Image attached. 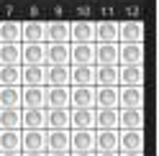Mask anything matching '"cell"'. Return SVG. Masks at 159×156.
<instances>
[{"label": "cell", "instance_id": "obj_1", "mask_svg": "<svg viewBox=\"0 0 159 156\" xmlns=\"http://www.w3.org/2000/svg\"><path fill=\"white\" fill-rule=\"evenodd\" d=\"M69 44H95V21H72L69 23Z\"/></svg>", "mask_w": 159, "mask_h": 156}, {"label": "cell", "instance_id": "obj_2", "mask_svg": "<svg viewBox=\"0 0 159 156\" xmlns=\"http://www.w3.org/2000/svg\"><path fill=\"white\" fill-rule=\"evenodd\" d=\"M69 87H95V64H69Z\"/></svg>", "mask_w": 159, "mask_h": 156}, {"label": "cell", "instance_id": "obj_3", "mask_svg": "<svg viewBox=\"0 0 159 156\" xmlns=\"http://www.w3.org/2000/svg\"><path fill=\"white\" fill-rule=\"evenodd\" d=\"M69 131H95V108H69Z\"/></svg>", "mask_w": 159, "mask_h": 156}, {"label": "cell", "instance_id": "obj_4", "mask_svg": "<svg viewBox=\"0 0 159 156\" xmlns=\"http://www.w3.org/2000/svg\"><path fill=\"white\" fill-rule=\"evenodd\" d=\"M144 64H118V87H141Z\"/></svg>", "mask_w": 159, "mask_h": 156}, {"label": "cell", "instance_id": "obj_5", "mask_svg": "<svg viewBox=\"0 0 159 156\" xmlns=\"http://www.w3.org/2000/svg\"><path fill=\"white\" fill-rule=\"evenodd\" d=\"M44 44H69V21H44Z\"/></svg>", "mask_w": 159, "mask_h": 156}, {"label": "cell", "instance_id": "obj_6", "mask_svg": "<svg viewBox=\"0 0 159 156\" xmlns=\"http://www.w3.org/2000/svg\"><path fill=\"white\" fill-rule=\"evenodd\" d=\"M144 110L141 108H118V131H141Z\"/></svg>", "mask_w": 159, "mask_h": 156}, {"label": "cell", "instance_id": "obj_7", "mask_svg": "<svg viewBox=\"0 0 159 156\" xmlns=\"http://www.w3.org/2000/svg\"><path fill=\"white\" fill-rule=\"evenodd\" d=\"M46 67L44 64H21V87H44Z\"/></svg>", "mask_w": 159, "mask_h": 156}, {"label": "cell", "instance_id": "obj_8", "mask_svg": "<svg viewBox=\"0 0 159 156\" xmlns=\"http://www.w3.org/2000/svg\"><path fill=\"white\" fill-rule=\"evenodd\" d=\"M144 23L141 21H121L118 23V44H141Z\"/></svg>", "mask_w": 159, "mask_h": 156}, {"label": "cell", "instance_id": "obj_9", "mask_svg": "<svg viewBox=\"0 0 159 156\" xmlns=\"http://www.w3.org/2000/svg\"><path fill=\"white\" fill-rule=\"evenodd\" d=\"M46 110L44 108H21V131H44Z\"/></svg>", "mask_w": 159, "mask_h": 156}, {"label": "cell", "instance_id": "obj_10", "mask_svg": "<svg viewBox=\"0 0 159 156\" xmlns=\"http://www.w3.org/2000/svg\"><path fill=\"white\" fill-rule=\"evenodd\" d=\"M44 108L46 110L69 108V87H44Z\"/></svg>", "mask_w": 159, "mask_h": 156}, {"label": "cell", "instance_id": "obj_11", "mask_svg": "<svg viewBox=\"0 0 159 156\" xmlns=\"http://www.w3.org/2000/svg\"><path fill=\"white\" fill-rule=\"evenodd\" d=\"M46 154H69V131H46Z\"/></svg>", "mask_w": 159, "mask_h": 156}, {"label": "cell", "instance_id": "obj_12", "mask_svg": "<svg viewBox=\"0 0 159 156\" xmlns=\"http://www.w3.org/2000/svg\"><path fill=\"white\" fill-rule=\"evenodd\" d=\"M95 151V131H69V154Z\"/></svg>", "mask_w": 159, "mask_h": 156}, {"label": "cell", "instance_id": "obj_13", "mask_svg": "<svg viewBox=\"0 0 159 156\" xmlns=\"http://www.w3.org/2000/svg\"><path fill=\"white\" fill-rule=\"evenodd\" d=\"M46 87H69V64H44Z\"/></svg>", "mask_w": 159, "mask_h": 156}, {"label": "cell", "instance_id": "obj_14", "mask_svg": "<svg viewBox=\"0 0 159 156\" xmlns=\"http://www.w3.org/2000/svg\"><path fill=\"white\" fill-rule=\"evenodd\" d=\"M69 108H95V87H69Z\"/></svg>", "mask_w": 159, "mask_h": 156}, {"label": "cell", "instance_id": "obj_15", "mask_svg": "<svg viewBox=\"0 0 159 156\" xmlns=\"http://www.w3.org/2000/svg\"><path fill=\"white\" fill-rule=\"evenodd\" d=\"M69 64H95V44H69Z\"/></svg>", "mask_w": 159, "mask_h": 156}, {"label": "cell", "instance_id": "obj_16", "mask_svg": "<svg viewBox=\"0 0 159 156\" xmlns=\"http://www.w3.org/2000/svg\"><path fill=\"white\" fill-rule=\"evenodd\" d=\"M95 87H118V64H95Z\"/></svg>", "mask_w": 159, "mask_h": 156}, {"label": "cell", "instance_id": "obj_17", "mask_svg": "<svg viewBox=\"0 0 159 156\" xmlns=\"http://www.w3.org/2000/svg\"><path fill=\"white\" fill-rule=\"evenodd\" d=\"M95 131H118V108H95Z\"/></svg>", "mask_w": 159, "mask_h": 156}, {"label": "cell", "instance_id": "obj_18", "mask_svg": "<svg viewBox=\"0 0 159 156\" xmlns=\"http://www.w3.org/2000/svg\"><path fill=\"white\" fill-rule=\"evenodd\" d=\"M144 90L141 87H118V108H141Z\"/></svg>", "mask_w": 159, "mask_h": 156}, {"label": "cell", "instance_id": "obj_19", "mask_svg": "<svg viewBox=\"0 0 159 156\" xmlns=\"http://www.w3.org/2000/svg\"><path fill=\"white\" fill-rule=\"evenodd\" d=\"M144 44H118V64H141Z\"/></svg>", "mask_w": 159, "mask_h": 156}, {"label": "cell", "instance_id": "obj_20", "mask_svg": "<svg viewBox=\"0 0 159 156\" xmlns=\"http://www.w3.org/2000/svg\"><path fill=\"white\" fill-rule=\"evenodd\" d=\"M144 131H118V151H141Z\"/></svg>", "mask_w": 159, "mask_h": 156}, {"label": "cell", "instance_id": "obj_21", "mask_svg": "<svg viewBox=\"0 0 159 156\" xmlns=\"http://www.w3.org/2000/svg\"><path fill=\"white\" fill-rule=\"evenodd\" d=\"M95 44H118V21H98Z\"/></svg>", "mask_w": 159, "mask_h": 156}, {"label": "cell", "instance_id": "obj_22", "mask_svg": "<svg viewBox=\"0 0 159 156\" xmlns=\"http://www.w3.org/2000/svg\"><path fill=\"white\" fill-rule=\"evenodd\" d=\"M21 64H46V44H21Z\"/></svg>", "mask_w": 159, "mask_h": 156}, {"label": "cell", "instance_id": "obj_23", "mask_svg": "<svg viewBox=\"0 0 159 156\" xmlns=\"http://www.w3.org/2000/svg\"><path fill=\"white\" fill-rule=\"evenodd\" d=\"M21 44H44V21L21 23Z\"/></svg>", "mask_w": 159, "mask_h": 156}, {"label": "cell", "instance_id": "obj_24", "mask_svg": "<svg viewBox=\"0 0 159 156\" xmlns=\"http://www.w3.org/2000/svg\"><path fill=\"white\" fill-rule=\"evenodd\" d=\"M44 131H69V108L46 110V125H44Z\"/></svg>", "mask_w": 159, "mask_h": 156}, {"label": "cell", "instance_id": "obj_25", "mask_svg": "<svg viewBox=\"0 0 159 156\" xmlns=\"http://www.w3.org/2000/svg\"><path fill=\"white\" fill-rule=\"evenodd\" d=\"M46 131H21V151H44Z\"/></svg>", "mask_w": 159, "mask_h": 156}, {"label": "cell", "instance_id": "obj_26", "mask_svg": "<svg viewBox=\"0 0 159 156\" xmlns=\"http://www.w3.org/2000/svg\"><path fill=\"white\" fill-rule=\"evenodd\" d=\"M21 108H44V87H21Z\"/></svg>", "mask_w": 159, "mask_h": 156}, {"label": "cell", "instance_id": "obj_27", "mask_svg": "<svg viewBox=\"0 0 159 156\" xmlns=\"http://www.w3.org/2000/svg\"><path fill=\"white\" fill-rule=\"evenodd\" d=\"M95 108H118V87H95Z\"/></svg>", "mask_w": 159, "mask_h": 156}, {"label": "cell", "instance_id": "obj_28", "mask_svg": "<svg viewBox=\"0 0 159 156\" xmlns=\"http://www.w3.org/2000/svg\"><path fill=\"white\" fill-rule=\"evenodd\" d=\"M0 44H21V21H0Z\"/></svg>", "mask_w": 159, "mask_h": 156}, {"label": "cell", "instance_id": "obj_29", "mask_svg": "<svg viewBox=\"0 0 159 156\" xmlns=\"http://www.w3.org/2000/svg\"><path fill=\"white\" fill-rule=\"evenodd\" d=\"M0 87H21V64H0Z\"/></svg>", "mask_w": 159, "mask_h": 156}, {"label": "cell", "instance_id": "obj_30", "mask_svg": "<svg viewBox=\"0 0 159 156\" xmlns=\"http://www.w3.org/2000/svg\"><path fill=\"white\" fill-rule=\"evenodd\" d=\"M0 128L21 131V108H0Z\"/></svg>", "mask_w": 159, "mask_h": 156}, {"label": "cell", "instance_id": "obj_31", "mask_svg": "<svg viewBox=\"0 0 159 156\" xmlns=\"http://www.w3.org/2000/svg\"><path fill=\"white\" fill-rule=\"evenodd\" d=\"M46 64H69V44H46Z\"/></svg>", "mask_w": 159, "mask_h": 156}, {"label": "cell", "instance_id": "obj_32", "mask_svg": "<svg viewBox=\"0 0 159 156\" xmlns=\"http://www.w3.org/2000/svg\"><path fill=\"white\" fill-rule=\"evenodd\" d=\"M95 64H118V44H95Z\"/></svg>", "mask_w": 159, "mask_h": 156}, {"label": "cell", "instance_id": "obj_33", "mask_svg": "<svg viewBox=\"0 0 159 156\" xmlns=\"http://www.w3.org/2000/svg\"><path fill=\"white\" fill-rule=\"evenodd\" d=\"M95 151H118V131H95Z\"/></svg>", "mask_w": 159, "mask_h": 156}, {"label": "cell", "instance_id": "obj_34", "mask_svg": "<svg viewBox=\"0 0 159 156\" xmlns=\"http://www.w3.org/2000/svg\"><path fill=\"white\" fill-rule=\"evenodd\" d=\"M0 151H21V131L0 128Z\"/></svg>", "mask_w": 159, "mask_h": 156}, {"label": "cell", "instance_id": "obj_35", "mask_svg": "<svg viewBox=\"0 0 159 156\" xmlns=\"http://www.w3.org/2000/svg\"><path fill=\"white\" fill-rule=\"evenodd\" d=\"M0 108H21V87H0Z\"/></svg>", "mask_w": 159, "mask_h": 156}, {"label": "cell", "instance_id": "obj_36", "mask_svg": "<svg viewBox=\"0 0 159 156\" xmlns=\"http://www.w3.org/2000/svg\"><path fill=\"white\" fill-rule=\"evenodd\" d=\"M0 64H21V44H0Z\"/></svg>", "mask_w": 159, "mask_h": 156}, {"label": "cell", "instance_id": "obj_37", "mask_svg": "<svg viewBox=\"0 0 159 156\" xmlns=\"http://www.w3.org/2000/svg\"><path fill=\"white\" fill-rule=\"evenodd\" d=\"M21 156H46V151H21Z\"/></svg>", "mask_w": 159, "mask_h": 156}, {"label": "cell", "instance_id": "obj_38", "mask_svg": "<svg viewBox=\"0 0 159 156\" xmlns=\"http://www.w3.org/2000/svg\"><path fill=\"white\" fill-rule=\"evenodd\" d=\"M118 156H144L141 151H118Z\"/></svg>", "mask_w": 159, "mask_h": 156}, {"label": "cell", "instance_id": "obj_39", "mask_svg": "<svg viewBox=\"0 0 159 156\" xmlns=\"http://www.w3.org/2000/svg\"><path fill=\"white\" fill-rule=\"evenodd\" d=\"M69 156H95V151H75V154H69Z\"/></svg>", "mask_w": 159, "mask_h": 156}, {"label": "cell", "instance_id": "obj_40", "mask_svg": "<svg viewBox=\"0 0 159 156\" xmlns=\"http://www.w3.org/2000/svg\"><path fill=\"white\" fill-rule=\"evenodd\" d=\"M95 156H118V151H95Z\"/></svg>", "mask_w": 159, "mask_h": 156}, {"label": "cell", "instance_id": "obj_41", "mask_svg": "<svg viewBox=\"0 0 159 156\" xmlns=\"http://www.w3.org/2000/svg\"><path fill=\"white\" fill-rule=\"evenodd\" d=\"M0 156H21V151H0Z\"/></svg>", "mask_w": 159, "mask_h": 156}, {"label": "cell", "instance_id": "obj_42", "mask_svg": "<svg viewBox=\"0 0 159 156\" xmlns=\"http://www.w3.org/2000/svg\"><path fill=\"white\" fill-rule=\"evenodd\" d=\"M46 156H69V154H46Z\"/></svg>", "mask_w": 159, "mask_h": 156}]
</instances>
